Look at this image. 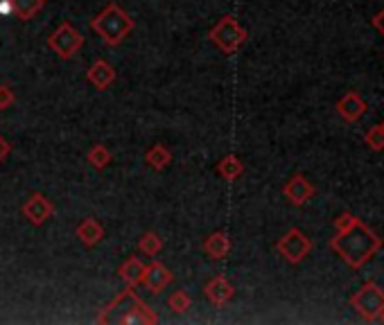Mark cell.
<instances>
[{"label":"cell","mask_w":384,"mask_h":325,"mask_svg":"<svg viewBox=\"0 0 384 325\" xmlns=\"http://www.w3.org/2000/svg\"><path fill=\"white\" fill-rule=\"evenodd\" d=\"M382 246H384L382 237L373 228H368L366 224L359 221V219L353 224L351 228L337 233L330 240V248L351 269H362L366 262L380 251Z\"/></svg>","instance_id":"6da1fadb"},{"label":"cell","mask_w":384,"mask_h":325,"mask_svg":"<svg viewBox=\"0 0 384 325\" xmlns=\"http://www.w3.org/2000/svg\"><path fill=\"white\" fill-rule=\"evenodd\" d=\"M97 323H114V325H156L158 316L150 305H145L133 287L127 285L114 301H111L97 316Z\"/></svg>","instance_id":"7a4b0ae2"},{"label":"cell","mask_w":384,"mask_h":325,"mask_svg":"<svg viewBox=\"0 0 384 325\" xmlns=\"http://www.w3.org/2000/svg\"><path fill=\"white\" fill-rule=\"evenodd\" d=\"M91 30L100 36L104 45L116 48L125 41L129 32L133 30V18L118 3H111L91 21Z\"/></svg>","instance_id":"3957f363"},{"label":"cell","mask_w":384,"mask_h":325,"mask_svg":"<svg viewBox=\"0 0 384 325\" xmlns=\"http://www.w3.org/2000/svg\"><path fill=\"white\" fill-rule=\"evenodd\" d=\"M208 39H210V43H213L217 50H221L224 55H235L246 43L249 34H246V30L242 28L238 18L226 14V16H221L213 25V28L208 30Z\"/></svg>","instance_id":"277c9868"},{"label":"cell","mask_w":384,"mask_h":325,"mask_svg":"<svg viewBox=\"0 0 384 325\" xmlns=\"http://www.w3.org/2000/svg\"><path fill=\"white\" fill-rule=\"evenodd\" d=\"M351 307L364 321H378L380 312L384 309V290L375 282H364L362 290L351 296Z\"/></svg>","instance_id":"5b68a950"},{"label":"cell","mask_w":384,"mask_h":325,"mask_svg":"<svg viewBox=\"0 0 384 325\" xmlns=\"http://www.w3.org/2000/svg\"><path fill=\"white\" fill-rule=\"evenodd\" d=\"M84 45V36L72 28L68 21H64L59 25V28L50 34V39H48V48L53 50V53L61 59H72L79 48Z\"/></svg>","instance_id":"8992f818"},{"label":"cell","mask_w":384,"mask_h":325,"mask_svg":"<svg viewBox=\"0 0 384 325\" xmlns=\"http://www.w3.org/2000/svg\"><path fill=\"white\" fill-rule=\"evenodd\" d=\"M276 248H278V253L290 262V265H301V262L309 255V251H312V242H309V237L303 231L290 228L278 240Z\"/></svg>","instance_id":"52a82bcc"},{"label":"cell","mask_w":384,"mask_h":325,"mask_svg":"<svg viewBox=\"0 0 384 325\" xmlns=\"http://www.w3.org/2000/svg\"><path fill=\"white\" fill-rule=\"evenodd\" d=\"M55 212L53 202L41 192H34L28 197V202L23 204V215L32 224V226H41V224Z\"/></svg>","instance_id":"ba28073f"},{"label":"cell","mask_w":384,"mask_h":325,"mask_svg":"<svg viewBox=\"0 0 384 325\" xmlns=\"http://www.w3.org/2000/svg\"><path fill=\"white\" fill-rule=\"evenodd\" d=\"M172 280H175V273H172L165 265H160V262H152L150 267H145L141 285H145V290L150 294H160Z\"/></svg>","instance_id":"9c48e42d"},{"label":"cell","mask_w":384,"mask_h":325,"mask_svg":"<svg viewBox=\"0 0 384 325\" xmlns=\"http://www.w3.org/2000/svg\"><path fill=\"white\" fill-rule=\"evenodd\" d=\"M282 194H285V199H287L290 204H294V206H303L309 197L314 194V185L309 183L303 174H294V177L285 183V187H282Z\"/></svg>","instance_id":"30bf717a"},{"label":"cell","mask_w":384,"mask_h":325,"mask_svg":"<svg viewBox=\"0 0 384 325\" xmlns=\"http://www.w3.org/2000/svg\"><path fill=\"white\" fill-rule=\"evenodd\" d=\"M204 294L210 303H213L215 307H221V305H226L233 294H235V287L224 278V276H215V278H210L204 287Z\"/></svg>","instance_id":"8fae6325"},{"label":"cell","mask_w":384,"mask_h":325,"mask_svg":"<svg viewBox=\"0 0 384 325\" xmlns=\"http://www.w3.org/2000/svg\"><path fill=\"white\" fill-rule=\"evenodd\" d=\"M337 111H339V116L346 122H359V120L364 118V114H366V102H364L362 97H359V93L349 91L337 102Z\"/></svg>","instance_id":"7c38bea8"},{"label":"cell","mask_w":384,"mask_h":325,"mask_svg":"<svg viewBox=\"0 0 384 325\" xmlns=\"http://www.w3.org/2000/svg\"><path fill=\"white\" fill-rule=\"evenodd\" d=\"M86 79H89L97 91H106L111 84L116 82V68L104 59L93 61V66L86 72Z\"/></svg>","instance_id":"4fadbf2b"},{"label":"cell","mask_w":384,"mask_h":325,"mask_svg":"<svg viewBox=\"0 0 384 325\" xmlns=\"http://www.w3.org/2000/svg\"><path fill=\"white\" fill-rule=\"evenodd\" d=\"M204 251L210 260H224L231 251V240L224 231H215L210 233L204 240Z\"/></svg>","instance_id":"5bb4252c"},{"label":"cell","mask_w":384,"mask_h":325,"mask_svg":"<svg viewBox=\"0 0 384 325\" xmlns=\"http://www.w3.org/2000/svg\"><path fill=\"white\" fill-rule=\"evenodd\" d=\"M77 237L82 240L84 246L93 248V246H97V244L102 242V237H104V226H102V224L97 221V219L86 217V219L79 221V226H77Z\"/></svg>","instance_id":"9a60e30c"},{"label":"cell","mask_w":384,"mask_h":325,"mask_svg":"<svg viewBox=\"0 0 384 325\" xmlns=\"http://www.w3.org/2000/svg\"><path fill=\"white\" fill-rule=\"evenodd\" d=\"M143 273H145V265H143V260L136 258V255H131L129 260L122 262L120 269H118V276L125 280L129 287L141 285L143 282Z\"/></svg>","instance_id":"2e32d148"},{"label":"cell","mask_w":384,"mask_h":325,"mask_svg":"<svg viewBox=\"0 0 384 325\" xmlns=\"http://www.w3.org/2000/svg\"><path fill=\"white\" fill-rule=\"evenodd\" d=\"M45 0H9L11 14H16L21 21H32L43 9Z\"/></svg>","instance_id":"e0dca14e"},{"label":"cell","mask_w":384,"mask_h":325,"mask_svg":"<svg viewBox=\"0 0 384 325\" xmlns=\"http://www.w3.org/2000/svg\"><path fill=\"white\" fill-rule=\"evenodd\" d=\"M145 162L156 172H163L172 162V152L165 145H154L150 152L145 154Z\"/></svg>","instance_id":"ac0fdd59"},{"label":"cell","mask_w":384,"mask_h":325,"mask_svg":"<svg viewBox=\"0 0 384 325\" xmlns=\"http://www.w3.org/2000/svg\"><path fill=\"white\" fill-rule=\"evenodd\" d=\"M217 172H219V177H221V179H226V181H235L238 177H242L244 165H242V160H240L238 156H235V154H226L224 158L219 160Z\"/></svg>","instance_id":"d6986e66"},{"label":"cell","mask_w":384,"mask_h":325,"mask_svg":"<svg viewBox=\"0 0 384 325\" xmlns=\"http://www.w3.org/2000/svg\"><path fill=\"white\" fill-rule=\"evenodd\" d=\"M163 248V240L156 235V233H145L141 240H138V251L143 253V255H150V258H156V253Z\"/></svg>","instance_id":"ffe728a7"},{"label":"cell","mask_w":384,"mask_h":325,"mask_svg":"<svg viewBox=\"0 0 384 325\" xmlns=\"http://www.w3.org/2000/svg\"><path fill=\"white\" fill-rule=\"evenodd\" d=\"M86 160H89V165H93L95 170H104L111 162V152L104 145H93Z\"/></svg>","instance_id":"44dd1931"},{"label":"cell","mask_w":384,"mask_h":325,"mask_svg":"<svg viewBox=\"0 0 384 325\" xmlns=\"http://www.w3.org/2000/svg\"><path fill=\"white\" fill-rule=\"evenodd\" d=\"M364 143L371 152H382L384 149V122L382 124H375V127H371L364 136Z\"/></svg>","instance_id":"7402d4cb"},{"label":"cell","mask_w":384,"mask_h":325,"mask_svg":"<svg viewBox=\"0 0 384 325\" xmlns=\"http://www.w3.org/2000/svg\"><path fill=\"white\" fill-rule=\"evenodd\" d=\"M168 307L175 312V314H185V312L192 307V298L185 294L183 290H179V292H175V294L170 296Z\"/></svg>","instance_id":"603a6c76"},{"label":"cell","mask_w":384,"mask_h":325,"mask_svg":"<svg viewBox=\"0 0 384 325\" xmlns=\"http://www.w3.org/2000/svg\"><path fill=\"white\" fill-rule=\"evenodd\" d=\"M14 102H16L14 91H11L9 86L0 84V111H7L9 106H14Z\"/></svg>","instance_id":"cb8c5ba5"},{"label":"cell","mask_w":384,"mask_h":325,"mask_svg":"<svg viewBox=\"0 0 384 325\" xmlns=\"http://www.w3.org/2000/svg\"><path fill=\"white\" fill-rule=\"evenodd\" d=\"M355 221H357V217L353 215V212H341V215L334 219V228H337V233H341L346 228H351Z\"/></svg>","instance_id":"d4e9b609"},{"label":"cell","mask_w":384,"mask_h":325,"mask_svg":"<svg viewBox=\"0 0 384 325\" xmlns=\"http://www.w3.org/2000/svg\"><path fill=\"white\" fill-rule=\"evenodd\" d=\"M371 25H373L375 30H380V34L384 36V9L378 11V14L373 16V21H371Z\"/></svg>","instance_id":"484cf974"},{"label":"cell","mask_w":384,"mask_h":325,"mask_svg":"<svg viewBox=\"0 0 384 325\" xmlns=\"http://www.w3.org/2000/svg\"><path fill=\"white\" fill-rule=\"evenodd\" d=\"M9 154H11V145H9L7 138H3V136H0V160H5Z\"/></svg>","instance_id":"4316f807"},{"label":"cell","mask_w":384,"mask_h":325,"mask_svg":"<svg viewBox=\"0 0 384 325\" xmlns=\"http://www.w3.org/2000/svg\"><path fill=\"white\" fill-rule=\"evenodd\" d=\"M378 321H380V323H384V309L380 312V316H378Z\"/></svg>","instance_id":"83f0119b"}]
</instances>
